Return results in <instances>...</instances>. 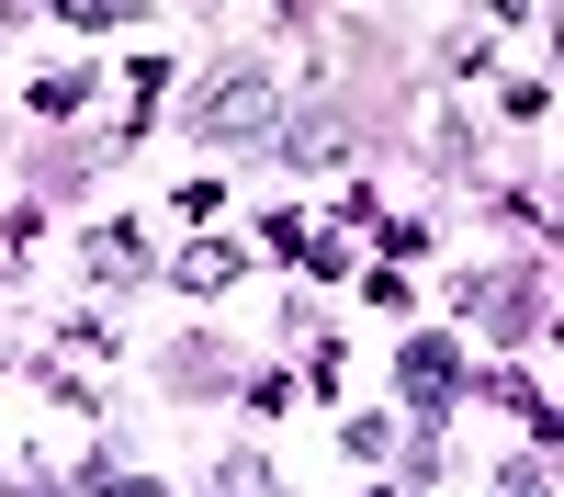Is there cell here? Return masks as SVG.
<instances>
[{
	"label": "cell",
	"mask_w": 564,
	"mask_h": 497,
	"mask_svg": "<svg viewBox=\"0 0 564 497\" xmlns=\"http://www.w3.org/2000/svg\"><path fill=\"white\" fill-rule=\"evenodd\" d=\"M181 283H193V294H215V283H238V249H226V238H204L193 260H181Z\"/></svg>",
	"instance_id": "3"
},
{
	"label": "cell",
	"mask_w": 564,
	"mask_h": 497,
	"mask_svg": "<svg viewBox=\"0 0 564 497\" xmlns=\"http://www.w3.org/2000/svg\"><path fill=\"white\" fill-rule=\"evenodd\" d=\"M193 136H204V148H260V136H271V79L260 68H215Z\"/></svg>",
	"instance_id": "1"
},
{
	"label": "cell",
	"mask_w": 564,
	"mask_h": 497,
	"mask_svg": "<svg viewBox=\"0 0 564 497\" xmlns=\"http://www.w3.org/2000/svg\"><path fill=\"white\" fill-rule=\"evenodd\" d=\"M102 497H170V486H148V475H102Z\"/></svg>",
	"instance_id": "5"
},
{
	"label": "cell",
	"mask_w": 564,
	"mask_h": 497,
	"mask_svg": "<svg viewBox=\"0 0 564 497\" xmlns=\"http://www.w3.org/2000/svg\"><path fill=\"white\" fill-rule=\"evenodd\" d=\"M12 497H68V486H12Z\"/></svg>",
	"instance_id": "6"
},
{
	"label": "cell",
	"mask_w": 564,
	"mask_h": 497,
	"mask_svg": "<svg viewBox=\"0 0 564 497\" xmlns=\"http://www.w3.org/2000/svg\"><path fill=\"white\" fill-rule=\"evenodd\" d=\"M79 90H90L79 68H45V79H34V114H79Z\"/></svg>",
	"instance_id": "4"
},
{
	"label": "cell",
	"mask_w": 564,
	"mask_h": 497,
	"mask_svg": "<svg viewBox=\"0 0 564 497\" xmlns=\"http://www.w3.org/2000/svg\"><path fill=\"white\" fill-rule=\"evenodd\" d=\"M395 374H406V396H417V419H441V407H452V385H463V350H452V339H406V361H395Z\"/></svg>",
	"instance_id": "2"
}]
</instances>
